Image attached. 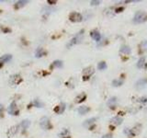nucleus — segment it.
<instances>
[{
    "instance_id": "5701e85b",
    "label": "nucleus",
    "mask_w": 147,
    "mask_h": 138,
    "mask_svg": "<svg viewBox=\"0 0 147 138\" xmlns=\"http://www.w3.org/2000/svg\"><path fill=\"white\" fill-rule=\"evenodd\" d=\"M123 83L122 80H120V79H116V80H113V82H112V84H113V86L114 87H120V86H121Z\"/></svg>"
},
{
    "instance_id": "cd10ccee",
    "label": "nucleus",
    "mask_w": 147,
    "mask_h": 138,
    "mask_svg": "<svg viewBox=\"0 0 147 138\" xmlns=\"http://www.w3.org/2000/svg\"><path fill=\"white\" fill-rule=\"evenodd\" d=\"M3 110H4V108H3V106L0 104V115H1V113H2Z\"/></svg>"
},
{
    "instance_id": "6ab92c4d",
    "label": "nucleus",
    "mask_w": 147,
    "mask_h": 138,
    "mask_svg": "<svg viewBox=\"0 0 147 138\" xmlns=\"http://www.w3.org/2000/svg\"><path fill=\"white\" fill-rule=\"evenodd\" d=\"M27 3H28V1H24V0L18 1V2H17V4L15 5V7H16V8H20V7H24Z\"/></svg>"
},
{
    "instance_id": "6e6552de",
    "label": "nucleus",
    "mask_w": 147,
    "mask_h": 138,
    "mask_svg": "<svg viewBox=\"0 0 147 138\" xmlns=\"http://www.w3.org/2000/svg\"><path fill=\"white\" fill-rule=\"evenodd\" d=\"M90 36H91V38H92L93 40H95L96 42H99L101 39L100 33H99L97 31H92L90 32Z\"/></svg>"
},
{
    "instance_id": "4468645a",
    "label": "nucleus",
    "mask_w": 147,
    "mask_h": 138,
    "mask_svg": "<svg viewBox=\"0 0 147 138\" xmlns=\"http://www.w3.org/2000/svg\"><path fill=\"white\" fill-rule=\"evenodd\" d=\"M121 53L124 54H130L131 53V48L128 45H122L121 48Z\"/></svg>"
},
{
    "instance_id": "b1692460",
    "label": "nucleus",
    "mask_w": 147,
    "mask_h": 138,
    "mask_svg": "<svg viewBox=\"0 0 147 138\" xmlns=\"http://www.w3.org/2000/svg\"><path fill=\"white\" fill-rule=\"evenodd\" d=\"M53 66H55V67H62L63 66V62L62 61H54L53 64Z\"/></svg>"
},
{
    "instance_id": "2eb2a0df",
    "label": "nucleus",
    "mask_w": 147,
    "mask_h": 138,
    "mask_svg": "<svg viewBox=\"0 0 147 138\" xmlns=\"http://www.w3.org/2000/svg\"><path fill=\"white\" fill-rule=\"evenodd\" d=\"M93 73H94V68L93 67H87L86 69H85V70H84V75H86V79H87L88 78L87 77H90Z\"/></svg>"
},
{
    "instance_id": "412c9836",
    "label": "nucleus",
    "mask_w": 147,
    "mask_h": 138,
    "mask_svg": "<svg viewBox=\"0 0 147 138\" xmlns=\"http://www.w3.org/2000/svg\"><path fill=\"white\" fill-rule=\"evenodd\" d=\"M97 68H99V70H105L106 68H107V64H106L105 62H100L97 65Z\"/></svg>"
},
{
    "instance_id": "9d476101",
    "label": "nucleus",
    "mask_w": 147,
    "mask_h": 138,
    "mask_svg": "<svg viewBox=\"0 0 147 138\" xmlns=\"http://www.w3.org/2000/svg\"><path fill=\"white\" fill-rule=\"evenodd\" d=\"M122 118L121 117H119V116H116L114 117V118H112L111 121H110V123H112V124H115V125H120L121 124V123H122Z\"/></svg>"
},
{
    "instance_id": "1a4fd4ad",
    "label": "nucleus",
    "mask_w": 147,
    "mask_h": 138,
    "mask_svg": "<svg viewBox=\"0 0 147 138\" xmlns=\"http://www.w3.org/2000/svg\"><path fill=\"white\" fill-rule=\"evenodd\" d=\"M18 126H17V125H15L13 127H11L10 129L8 130V132H7V135H8L9 137H13V136H15V134H17V132H18Z\"/></svg>"
},
{
    "instance_id": "7c9ffc66",
    "label": "nucleus",
    "mask_w": 147,
    "mask_h": 138,
    "mask_svg": "<svg viewBox=\"0 0 147 138\" xmlns=\"http://www.w3.org/2000/svg\"><path fill=\"white\" fill-rule=\"evenodd\" d=\"M0 31H5V29H2V27L0 26Z\"/></svg>"
},
{
    "instance_id": "39448f33",
    "label": "nucleus",
    "mask_w": 147,
    "mask_h": 138,
    "mask_svg": "<svg viewBox=\"0 0 147 138\" xmlns=\"http://www.w3.org/2000/svg\"><path fill=\"white\" fill-rule=\"evenodd\" d=\"M40 124H41V126L43 130H49L51 128L50 120L47 117H42L40 121Z\"/></svg>"
},
{
    "instance_id": "9b49d317",
    "label": "nucleus",
    "mask_w": 147,
    "mask_h": 138,
    "mask_svg": "<svg viewBox=\"0 0 147 138\" xmlns=\"http://www.w3.org/2000/svg\"><path fill=\"white\" fill-rule=\"evenodd\" d=\"M90 111V109L86 106H81V107H79L78 109V113L81 114V115H84V114L87 113L88 112Z\"/></svg>"
},
{
    "instance_id": "c85d7f7f",
    "label": "nucleus",
    "mask_w": 147,
    "mask_h": 138,
    "mask_svg": "<svg viewBox=\"0 0 147 138\" xmlns=\"http://www.w3.org/2000/svg\"><path fill=\"white\" fill-rule=\"evenodd\" d=\"M48 3L51 4V3H53V4H56V1H51V0H48Z\"/></svg>"
},
{
    "instance_id": "a878e982",
    "label": "nucleus",
    "mask_w": 147,
    "mask_h": 138,
    "mask_svg": "<svg viewBox=\"0 0 147 138\" xmlns=\"http://www.w3.org/2000/svg\"><path fill=\"white\" fill-rule=\"evenodd\" d=\"M34 105H36L38 108H42V103H40L38 99H36V100L34 101Z\"/></svg>"
},
{
    "instance_id": "393cba45",
    "label": "nucleus",
    "mask_w": 147,
    "mask_h": 138,
    "mask_svg": "<svg viewBox=\"0 0 147 138\" xmlns=\"http://www.w3.org/2000/svg\"><path fill=\"white\" fill-rule=\"evenodd\" d=\"M141 48L143 49V50H147V41H144L141 43Z\"/></svg>"
},
{
    "instance_id": "c756f323",
    "label": "nucleus",
    "mask_w": 147,
    "mask_h": 138,
    "mask_svg": "<svg viewBox=\"0 0 147 138\" xmlns=\"http://www.w3.org/2000/svg\"><path fill=\"white\" fill-rule=\"evenodd\" d=\"M102 138H111V135H105V136H103Z\"/></svg>"
},
{
    "instance_id": "bb28decb",
    "label": "nucleus",
    "mask_w": 147,
    "mask_h": 138,
    "mask_svg": "<svg viewBox=\"0 0 147 138\" xmlns=\"http://www.w3.org/2000/svg\"><path fill=\"white\" fill-rule=\"evenodd\" d=\"M99 1H91V5L92 6H96V5H99Z\"/></svg>"
},
{
    "instance_id": "7ed1b4c3",
    "label": "nucleus",
    "mask_w": 147,
    "mask_h": 138,
    "mask_svg": "<svg viewBox=\"0 0 147 138\" xmlns=\"http://www.w3.org/2000/svg\"><path fill=\"white\" fill-rule=\"evenodd\" d=\"M22 81V78L19 75H13L11 76L10 79H9V84L11 86H17Z\"/></svg>"
},
{
    "instance_id": "ddd939ff",
    "label": "nucleus",
    "mask_w": 147,
    "mask_h": 138,
    "mask_svg": "<svg viewBox=\"0 0 147 138\" xmlns=\"http://www.w3.org/2000/svg\"><path fill=\"white\" fill-rule=\"evenodd\" d=\"M45 53H46V52L43 50V48H41V47H39V48L36 50V57L37 58H40V57L43 56V55H45Z\"/></svg>"
},
{
    "instance_id": "0eeeda50",
    "label": "nucleus",
    "mask_w": 147,
    "mask_h": 138,
    "mask_svg": "<svg viewBox=\"0 0 147 138\" xmlns=\"http://www.w3.org/2000/svg\"><path fill=\"white\" fill-rule=\"evenodd\" d=\"M12 59V55L11 54H5L0 57V66L4 65L5 63H7Z\"/></svg>"
},
{
    "instance_id": "20e7f679",
    "label": "nucleus",
    "mask_w": 147,
    "mask_h": 138,
    "mask_svg": "<svg viewBox=\"0 0 147 138\" xmlns=\"http://www.w3.org/2000/svg\"><path fill=\"white\" fill-rule=\"evenodd\" d=\"M69 19H70L71 21L73 22H80L83 20V17L80 13L78 12H72L69 16Z\"/></svg>"
},
{
    "instance_id": "a211bd4d",
    "label": "nucleus",
    "mask_w": 147,
    "mask_h": 138,
    "mask_svg": "<svg viewBox=\"0 0 147 138\" xmlns=\"http://www.w3.org/2000/svg\"><path fill=\"white\" fill-rule=\"evenodd\" d=\"M69 135H70V133H69V131L67 129H64L63 132L60 134V137H63V138H67L69 137Z\"/></svg>"
},
{
    "instance_id": "dca6fc26",
    "label": "nucleus",
    "mask_w": 147,
    "mask_h": 138,
    "mask_svg": "<svg viewBox=\"0 0 147 138\" xmlns=\"http://www.w3.org/2000/svg\"><path fill=\"white\" fill-rule=\"evenodd\" d=\"M144 66H145V58L144 57H141L140 59L138 60V63H137V67L143 68Z\"/></svg>"
},
{
    "instance_id": "f3484780",
    "label": "nucleus",
    "mask_w": 147,
    "mask_h": 138,
    "mask_svg": "<svg viewBox=\"0 0 147 138\" xmlns=\"http://www.w3.org/2000/svg\"><path fill=\"white\" fill-rule=\"evenodd\" d=\"M30 125H31V122L29 120H24L22 121L21 123H20V126H21L23 129H27V128L29 127Z\"/></svg>"
},
{
    "instance_id": "4be33fe9",
    "label": "nucleus",
    "mask_w": 147,
    "mask_h": 138,
    "mask_svg": "<svg viewBox=\"0 0 147 138\" xmlns=\"http://www.w3.org/2000/svg\"><path fill=\"white\" fill-rule=\"evenodd\" d=\"M57 109H60V110L58 111V112H57L58 114H62L63 112H64V110H65V104H64V103H62L59 107H57Z\"/></svg>"
},
{
    "instance_id": "423d86ee",
    "label": "nucleus",
    "mask_w": 147,
    "mask_h": 138,
    "mask_svg": "<svg viewBox=\"0 0 147 138\" xmlns=\"http://www.w3.org/2000/svg\"><path fill=\"white\" fill-rule=\"evenodd\" d=\"M7 112H8V113L10 114V115H17V113L18 112V107H17V104H16L15 101H13V102L10 104Z\"/></svg>"
},
{
    "instance_id": "f257e3e1",
    "label": "nucleus",
    "mask_w": 147,
    "mask_h": 138,
    "mask_svg": "<svg viewBox=\"0 0 147 138\" xmlns=\"http://www.w3.org/2000/svg\"><path fill=\"white\" fill-rule=\"evenodd\" d=\"M133 21L135 23H143L147 21V13L144 11H137L134 15Z\"/></svg>"
},
{
    "instance_id": "f03ea898",
    "label": "nucleus",
    "mask_w": 147,
    "mask_h": 138,
    "mask_svg": "<svg viewBox=\"0 0 147 138\" xmlns=\"http://www.w3.org/2000/svg\"><path fill=\"white\" fill-rule=\"evenodd\" d=\"M83 35H84V30H82L81 31H79L76 35L71 40L70 42L67 44V47H70V46H73L76 43H79V42L82 41V39H83Z\"/></svg>"
},
{
    "instance_id": "f8f14e48",
    "label": "nucleus",
    "mask_w": 147,
    "mask_h": 138,
    "mask_svg": "<svg viewBox=\"0 0 147 138\" xmlns=\"http://www.w3.org/2000/svg\"><path fill=\"white\" fill-rule=\"evenodd\" d=\"M147 84V78H142V79H140L138 82L136 83V87L137 88H143L145 85Z\"/></svg>"
},
{
    "instance_id": "aec40b11",
    "label": "nucleus",
    "mask_w": 147,
    "mask_h": 138,
    "mask_svg": "<svg viewBox=\"0 0 147 138\" xmlns=\"http://www.w3.org/2000/svg\"><path fill=\"white\" fill-rule=\"evenodd\" d=\"M97 120V118H91V119H89V120H86L85 123H84V126H89L90 124H93L94 123V122L95 121Z\"/></svg>"
}]
</instances>
